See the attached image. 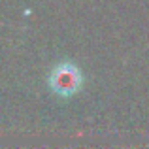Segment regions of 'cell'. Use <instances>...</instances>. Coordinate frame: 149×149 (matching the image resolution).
Listing matches in <instances>:
<instances>
[{"label":"cell","mask_w":149,"mask_h":149,"mask_svg":"<svg viewBox=\"0 0 149 149\" xmlns=\"http://www.w3.org/2000/svg\"><path fill=\"white\" fill-rule=\"evenodd\" d=\"M49 83L53 87V91L58 93V95H74L81 85V74L74 64L64 62V64H58L51 72Z\"/></svg>","instance_id":"1"}]
</instances>
